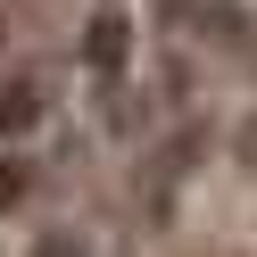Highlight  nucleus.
I'll return each instance as SVG.
<instances>
[{
  "mask_svg": "<svg viewBox=\"0 0 257 257\" xmlns=\"http://www.w3.org/2000/svg\"><path fill=\"white\" fill-rule=\"evenodd\" d=\"M34 108H42V100H34V83H25L17 100H0V133H9V124H34Z\"/></svg>",
  "mask_w": 257,
  "mask_h": 257,
  "instance_id": "nucleus-1",
  "label": "nucleus"
}]
</instances>
